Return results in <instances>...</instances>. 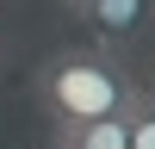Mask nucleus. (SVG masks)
Returning <instances> with one entry per match:
<instances>
[{"label":"nucleus","instance_id":"nucleus-4","mask_svg":"<svg viewBox=\"0 0 155 149\" xmlns=\"http://www.w3.org/2000/svg\"><path fill=\"white\" fill-rule=\"evenodd\" d=\"M124 118H130V149H155V93H137Z\"/></svg>","mask_w":155,"mask_h":149},{"label":"nucleus","instance_id":"nucleus-6","mask_svg":"<svg viewBox=\"0 0 155 149\" xmlns=\"http://www.w3.org/2000/svg\"><path fill=\"white\" fill-rule=\"evenodd\" d=\"M50 149H68V143H50Z\"/></svg>","mask_w":155,"mask_h":149},{"label":"nucleus","instance_id":"nucleus-3","mask_svg":"<svg viewBox=\"0 0 155 149\" xmlns=\"http://www.w3.org/2000/svg\"><path fill=\"white\" fill-rule=\"evenodd\" d=\"M124 112L93 118V124H74V131H56V143H68V149H130V118H124Z\"/></svg>","mask_w":155,"mask_h":149},{"label":"nucleus","instance_id":"nucleus-2","mask_svg":"<svg viewBox=\"0 0 155 149\" xmlns=\"http://www.w3.org/2000/svg\"><path fill=\"white\" fill-rule=\"evenodd\" d=\"M74 19H81V31H87L93 50L118 56V50H130V44L149 37L155 0H87V6H74Z\"/></svg>","mask_w":155,"mask_h":149},{"label":"nucleus","instance_id":"nucleus-5","mask_svg":"<svg viewBox=\"0 0 155 149\" xmlns=\"http://www.w3.org/2000/svg\"><path fill=\"white\" fill-rule=\"evenodd\" d=\"M62 6H68V12H74V6H87V0H62Z\"/></svg>","mask_w":155,"mask_h":149},{"label":"nucleus","instance_id":"nucleus-1","mask_svg":"<svg viewBox=\"0 0 155 149\" xmlns=\"http://www.w3.org/2000/svg\"><path fill=\"white\" fill-rule=\"evenodd\" d=\"M31 93H37V106H44V118L56 131H74V124H93V118L124 112L143 87L130 81V68L118 56H106L93 44H68V50H50L37 62Z\"/></svg>","mask_w":155,"mask_h":149}]
</instances>
